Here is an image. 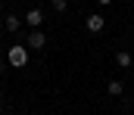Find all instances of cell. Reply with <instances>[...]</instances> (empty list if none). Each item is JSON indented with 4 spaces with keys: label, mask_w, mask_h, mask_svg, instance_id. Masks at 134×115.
<instances>
[{
    "label": "cell",
    "mask_w": 134,
    "mask_h": 115,
    "mask_svg": "<svg viewBox=\"0 0 134 115\" xmlns=\"http://www.w3.org/2000/svg\"><path fill=\"white\" fill-rule=\"evenodd\" d=\"M28 59H31V53H28V47H25V44H13V47L6 50V62H9L13 69H25V65H28Z\"/></svg>",
    "instance_id": "cell-1"
},
{
    "label": "cell",
    "mask_w": 134,
    "mask_h": 115,
    "mask_svg": "<svg viewBox=\"0 0 134 115\" xmlns=\"http://www.w3.org/2000/svg\"><path fill=\"white\" fill-rule=\"evenodd\" d=\"M25 47H28V50H44V47H47V34H44L41 28H34L31 34L25 38Z\"/></svg>",
    "instance_id": "cell-2"
},
{
    "label": "cell",
    "mask_w": 134,
    "mask_h": 115,
    "mask_svg": "<svg viewBox=\"0 0 134 115\" xmlns=\"http://www.w3.org/2000/svg\"><path fill=\"white\" fill-rule=\"evenodd\" d=\"M84 28H87V31H91V34H100L103 28H106V19H103L100 13H91V16H87V19H84Z\"/></svg>",
    "instance_id": "cell-3"
},
{
    "label": "cell",
    "mask_w": 134,
    "mask_h": 115,
    "mask_svg": "<svg viewBox=\"0 0 134 115\" xmlns=\"http://www.w3.org/2000/svg\"><path fill=\"white\" fill-rule=\"evenodd\" d=\"M25 25H31V28H37V25H44V9H28L25 13Z\"/></svg>",
    "instance_id": "cell-4"
},
{
    "label": "cell",
    "mask_w": 134,
    "mask_h": 115,
    "mask_svg": "<svg viewBox=\"0 0 134 115\" xmlns=\"http://www.w3.org/2000/svg\"><path fill=\"white\" fill-rule=\"evenodd\" d=\"M3 28H6L9 34H19V31H22V19H19V16H6V22H3Z\"/></svg>",
    "instance_id": "cell-5"
},
{
    "label": "cell",
    "mask_w": 134,
    "mask_h": 115,
    "mask_svg": "<svg viewBox=\"0 0 134 115\" xmlns=\"http://www.w3.org/2000/svg\"><path fill=\"white\" fill-rule=\"evenodd\" d=\"M115 62H119V69H131V65H134V56L128 53V50H119V53H115Z\"/></svg>",
    "instance_id": "cell-6"
},
{
    "label": "cell",
    "mask_w": 134,
    "mask_h": 115,
    "mask_svg": "<svg viewBox=\"0 0 134 115\" xmlns=\"http://www.w3.org/2000/svg\"><path fill=\"white\" fill-rule=\"evenodd\" d=\"M106 90H109V96H125V84L122 81H109Z\"/></svg>",
    "instance_id": "cell-7"
},
{
    "label": "cell",
    "mask_w": 134,
    "mask_h": 115,
    "mask_svg": "<svg viewBox=\"0 0 134 115\" xmlns=\"http://www.w3.org/2000/svg\"><path fill=\"white\" fill-rule=\"evenodd\" d=\"M66 6H69V0H53V9L56 13H66Z\"/></svg>",
    "instance_id": "cell-8"
},
{
    "label": "cell",
    "mask_w": 134,
    "mask_h": 115,
    "mask_svg": "<svg viewBox=\"0 0 134 115\" xmlns=\"http://www.w3.org/2000/svg\"><path fill=\"white\" fill-rule=\"evenodd\" d=\"M97 3H100V6H109V3H115V0H97Z\"/></svg>",
    "instance_id": "cell-9"
},
{
    "label": "cell",
    "mask_w": 134,
    "mask_h": 115,
    "mask_svg": "<svg viewBox=\"0 0 134 115\" xmlns=\"http://www.w3.org/2000/svg\"><path fill=\"white\" fill-rule=\"evenodd\" d=\"M0 75H3V65H0Z\"/></svg>",
    "instance_id": "cell-10"
},
{
    "label": "cell",
    "mask_w": 134,
    "mask_h": 115,
    "mask_svg": "<svg viewBox=\"0 0 134 115\" xmlns=\"http://www.w3.org/2000/svg\"><path fill=\"white\" fill-rule=\"evenodd\" d=\"M0 9H3V0H0Z\"/></svg>",
    "instance_id": "cell-11"
},
{
    "label": "cell",
    "mask_w": 134,
    "mask_h": 115,
    "mask_svg": "<svg viewBox=\"0 0 134 115\" xmlns=\"http://www.w3.org/2000/svg\"><path fill=\"white\" fill-rule=\"evenodd\" d=\"M0 106H3V96H0Z\"/></svg>",
    "instance_id": "cell-12"
},
{
    "label": "cell",
    "mask_w": 134,
    "mask_h": 115,
    "mask_svg": "<svg viewBox=\"0 0 134 115\" xmlns=\"http://www.w3.org/2000/svg\"><path fill=\"white\" fill-rule=\"evenodd\" d=\"M69 3H72V0H69Z\"/></svg>",
    "instance_id": "cell-13"
}]
</instances>
